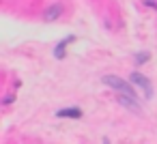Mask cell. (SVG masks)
Wrapping results in <instances>:
<instances>
[{
  "label": "cell",
  "mask_w": 157,
  "mask_h": 144,
  "mask_svg": "<svg viewBox=\"0 0 157 144\" xmlns=\"http://www.w3.org/2000/svg\"><path fill=\"white\" fill-rule=\"evenodd\" d=\"M71 41H75V37H73V35H69V37H65V39H63V41H60V43H58V45L54 47V56H56L58 60H63V58H65V54H67L65 50H67V45H69Z\"/></svg>",
  "instance_id": "cell-4"
},
{
  "label": "cell",
  "mask_w": 157,
  "mask_h": 144,
  "mask_svg": "<svg viewBox=\"0 0 157 144\" xmlns=\"http://www.w3.org/2000/svg\"><path fill=\"white\" fill-rule=\"evenodd\" d=\"M118 103H121L123 108L131 110L133 114H140V112H142V110H140V105L136 103V99H133L131 95H125V93H121V97H118Z\"/></svg>",
  "instance_id": "cell-3"
},
{
  "label": "cell",
  "mask_w": 157,
  "mask_h": 144,
  "mask_svg": "<svg viewBox=\"0 0 157 144\" xmlns=\"http://www.w3.org/2000/svg\"><path fill=\"white\" fill-rule=\"evenodd\" d=\"M56 116L58 118H82V110L80 108H65V110H58L56 112Z\"/></svg>",
  "instance_id": "cell-5"
},
{
  "label": "cell",
  "mask_w": 157,
  "mask_h": 144,
  "mask_svg": "<svg viewBox=\"0 0 157 144\" xmlns=\"http://www.w3.org/2000/svg\"><path fill=\"white\" fill-rule=\"evenodd\" d=\"M101 84H103V86H110V88L116 90V93H125V95L136 97L133 84H131V82H125V80L118 78V75H103V78H101Z\"/></svg>",
  "instance_id": "cell-1"
},
{
  "label": "cell",
  "mask_w": 157,
  "mask_h": 144,
  "mask_svg": "<svg viewBox=\"0 0 157 144\" xmlns=\"http://www.w3.org/2000/svg\"><path fill=\"white\" fill-rule=\"evenodd\" d=\"M144 5L151 7V9H157V2H155V0H144Z\"/></svg>",
  "instance_id": "cell-8"
},
{
  "label": "cell",
  "mask_w": 157,
  "mask_h": 144,
  "mask_svg": "<svg viewBox=\"0 0 157 144\" xmlns=\"http://www.w3.org/2000/svg\"><path fill=\"white\" fill-rule=\"evenodd\" d=\"M129 82H131L136 88H140V90H142V95H144V99H146V101H148V99H153V84H151V80H148L146 75H142V73L133 71V73L129 75Z\"/></svg>",
  "instance_id": "cell-2"
},
{
  "label": "cell",
  "mask_w": 157,
  "mask_h": 144,
  "mask_svg": "<svg viewBox=\"0 0 157 144\" xmlns=\"http://www.w3.org/2000/svg\"><path fill=\"white\" fill-rule=\"evenodd\" d=\"M148 60V52H142V54H136V63L138 65H144Z\"/></svg>",
  "instance_id": "cell-7"
},
{
  "label": "cell",
  "mask_w": 157,
  "mask_h": 144,
  "mask_svg": "<svg viewBox=\"0 0 157 144\" xmlns=\"http://www.w3.org/2000/svg\"><path fill=\"white\" fill-rule=\"evenodd\" d=\"M60 13H63V7H60V5H54V7H50V9L45 11V15H43V17H45L48 22H52V20H56Z\"/></svg>",
  "instance_id": "cell-6"
},
{
  "label": "cell",
  "mask_w": 157,
  "mask_h": 144,
  "mask_svg": "<svg viewBox=\"0 0 157 144\" xmlns=\"http://www.w3.org/2000/svg\"><path fill=\"white\" fill-rule=\"evenodd\" d=\"M2 103H5V105H9V103H13V97H5V99H2Z\"/></svg>",
  "instance_id": "cell-9"
}]
</instances>
